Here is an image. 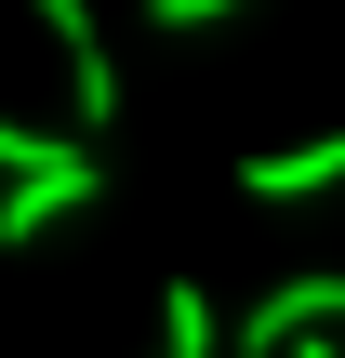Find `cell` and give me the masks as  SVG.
Wrapping results in <instances>:
<instances>
[{"label": "cell", "instance_id": "1", "mask_svg": "<svg viewBox=\"0 0 345 358\" xmlns=\"http://www.w3.org/2000/svg\"><path fill=\"white\" fill-rule=\"evenodd\" d=\"M306 332H345V266H306V279H279V292H253V306L226 319L239 358H293Z\"/></svg>", "mask_w": 345, "mask_h": 358}, {"label": "cell", "instance_id": "2", "mask_svg": "<svg viewBox=\"0 0 345 358\" xmlns=\"http://www.w3.org/2000/svg\"><path fill=\"white\" fill-rule=\"evenodd\" d=\"M27 27L66 53V120H80V133H106V120H120V53L93 40V0H27Z\"/></svg>", "mask_w": 345, "mask_h": 358}, {"label": "cell", "instance_id": "3", "mask_svg": "<svg viewBox=\"0 0 345 358\" xmlns=\"http://www.w3.org/2000/svg\"><path fill=\"white\" fill-rule=\"evenodd\" d=\"M106 199V159L80 146V159H53V173H27V186H0V252H40L66 213H93Z\"/></svg>", "mask_w": 345, "mask_h": 358}, {"label": "cell", "instance_id": "4", "mask_svg": "<svg viewBox=\"0 0 345 358\" xmlns=\"http://www.w3.org/2000/svg\"><path fill=\"white\" fill-rule=\"evenodd\" d=\"M345 186V133H306V146H253L239 159V199H332Z\"/></svg>", "mask_w": 345, "mask_h": 358}, {"label": "cell", "instance_id": "5", "mask_svg": "<svg viewBox=\"0 0 345 358\" xmlns=\"http://www.w3.org/2000/svg\"><path fill=\"white\" fill-rule=\"evenodd\" d=\"M213 345H226L213 292H199V279H160V358H213Z\"/></svg>", "mask_w": 345, "mask_h": 358}, {"label": "cell", "instance_id": "6", "mask_svg": "<svg viewBox=\"0 0 345 358\" xmlns=\"http://www.w3.org/2000/svg\"><path fill=\"white\" fill-rule=\"evenodd\" d=\"M53 159H80V133H40V120L0 106V186H27V173H53Z\"/></svg>", "mask_w": 345, "mask_h": 358}, {"label": "cell", "instance_id": "7", "mask_svg": "<svg viewBox=\"0 0 345 358\" xmlns=\"http://www.w3.org/2000/svg\"><path fill=\"white\" fill-rule=\"evenodd\" d=\"M239 0H146V27H226Z\"/></svg>", "mask_w": 345, "mask_h": 358}, {"label": "cell", "instance_id": "8", "mask_svg": "<svg viewBox=\"0 0 345 358\" xmlns=\"http://www.w3.org/2000/svg\"><path fill=\"white\" fill-rule=\"evenodd\" d=\"M293 358H345V345H332V332H306V345H293Z\"/></svg>", "mask_w": 345, "mask_h": 358}]
</instances>
